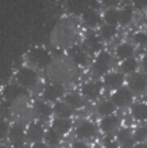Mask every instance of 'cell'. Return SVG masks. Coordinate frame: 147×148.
<instances>
[{
    "label": "cell",
    "mask_w": 147,
    "mask_h": 148,
    "mask_svg": "<svg viewBox=\"0 0 147 148\" xmlns=\"http://www.w3.org/2000/svg\"><path fill=\"white\" fill-rule=\"evenodd\" d=\"M137 67H138V63H137V61H135L134 58H128V59H125V61H123V63H121V71L123 72H125V73H132V72H134L135 70H137Z\"/></svg>",
    "instance_id": "29"
},
{
    "label": "cell",
    "mask_w": 147,
    "mask_h": 148,
    "mask_svg": "<svg viewBox=\"0 0 147 148\" xmlns=\"http://www.w3.org/2000/svg\"><path fill=\"white\" fill-rule=\"evenodd\" d=\"M133 138H134V142H142V140H146L147 139V126H141V127H137L133 134Z\"/></svg>",
    "instance_id": "30"
},
{
    "label": "cell",
    "mask_w": 147,
    "mask_h": 148,
    "mask_svg": "<svg viewBox=\"0 0 147 148\" xmlns=\"http://www.w3.org/2000/svg\"><path fill=\"white\" fill-rule=\"evenodd\" d=\"M53 112L58 116V119H70L72 116V108L65 102H56Z\"/></svg>",
    "instance_id": "18"
},
{
    "label": "cell",
    "mask_w": 147,
    "mask_h": 148,
    "mask_svg": "<svg viewBox=\"0 0 147 148\" xmlns=\"http://www.w3.org/2000/svg\"><path fill=\"white\" fill-rule=\"evenodd\" d=\"M132 18H133V9L131 5H126L120 10V21H119V23L128 25L132 21Z\"/></svg>",
    "instance_id": "28"
},
{
    "label": "cell",
    "mask_w": 147,
    "mask_h": 148,
    "mask_svg": "<svg viewBox=\"0 0 147 148\" xmlns=\"http://www.w3.org/2000/svg\"><path fill=\"white\" fill-rule=\"evenodd\" d=\"M111 54L107 52H100L95 58L94 63H93V72L98 76L106 75L107 71H109V67L111 64Z\"/></svg>",
    "instance_id": "4"
},
{
    "label": "cell",
    "mask_w": 147,
    "mask_h": 148,
    "mask_svg": "<svg viewBox=\"0 0 147 148\" xmlns=\"http://www.w3.org/2000/svg\"><path fill=\"white\" fill-rule=\"evenodd\" d=\"M0 148H7L5 146H3V144H0Z\"/></svg>",
    "instance_id": "40"
},
{
    "label": "cell",
    "mask_w": 147,
    "mask_h": 148,
    "mask_svg": "<svg viewBox=\"0 0 147 148\" xmlns=\"http://www.w3.org/2000/svg\"><path fill=\"white\" fill-rule=\"evenodd\" d=\"M115 108H116L115 107V104L112 103V102H110V101H103L97 106L98 113L104 116V117H106V116L112 115V113L115 112Z\"/></svg>",
    "instance_id": "26"
},
{
    "label": "cell",
    "mask_w": 147,
    "mask_h": 148,
    "mask_svg": "<svg viewBox=\"0 0 147 148\" xmlns=\"http://www.w3.org/2000/svg\"><path fill=\"white\" fill-rule=\"evenodd\" d=\"M134 7H135V9H138V10L145 9L147 7V0H138V1H134Z\"/></svg>",
    "instance_id": "35"
},
{
    "label": "cell",
    "mask_w": 147,
    "mask_h": 148,
    "mask_svg": "<svg viewBox=\"0 0 147 148\" xmlns=\"http://www.w3.org/2000/svg\"><path fill=\"white\" fill-rule=\"evenodd\" d=\"M132 116L134 120L145 121L147 120V104L146 103H135L132 107Z\"/></svg>",
    "instance_id": "21"
},
{
    "label": "cell",
    "mask_w": 147,
    "mask_h": 148,
    "mask_svg": "<svg viewBox=\"0 0 147 148\" xmlns=\"http://www.w3.org/2000/svg\"><path fill=\"white\" fill-rule=\"evenodd\" d=\"M81 17H83V21L87 26L89 27H94L100 23L101 18H100V14L95 12L94 9L92 8H87L83 13H81Z\"/></svg>",
    "instance_id": "15"
},
{
    "label": "cell",
    "mask_w": 147,
    "mask_h": 148,
    "mask_svg": "<svg viewBox=\"0 0 147 148\" xmlns=\"http://www.w3.org/2000/svg\"><path fill=\"white\" fill-rule=\"evenodd\" d=\"M63 95V88L58 84H50L44 88L43 99L45 102H57Z\"/></svg>",
    "instance_id": "8"
},
{
    "label": "cell",
    "mask_w": 147,
    "mask_h": 148,
    "mask_svg": "<svg viewBox=\"0 0 147 148\" xmlns=\"http://www.w3.org/2000/svg\"><path fill=\"white\" fill-rule=\"evenodd\" d=\"M97 132V127L93 122L90 121H83L76 127V136L80 139H89Z\"/></svg>",
    "instance_id": "11"
},
{
    "label": "cell",
    "mask_w": 147,
    "mask_h": 148,
    "mask_svg": "<svg viewBox=\"0 0 147 148\" xmlns=\"http://www.w3.org/2000/svg\"><path fill=\"white\" fill-rule=\"evenodd\" d=\"M44 139H45L48 146H50V147H57L58 144L61 143V135H59L56 130H53L52 127L45 132Z\"/></svg>",
    "instance_id": "23"
},
{
    "label": "cell",
    "mask_w": 147,
    "mask_h": 148,
    "mask_svg": "<svg viewBox=\"0 0 147 148\" xmlns=\"http://www.w3.org/2000/svg\"><path fill=\"white\" fill-rule=\"evenodd\" d=\"M71 121L69 119H56L54 121L52 122V129L56 130L59 135H65L71 130Z\"/></svg>",
    "instance_id": "16"
},
{
    "label": "cell",
    "mask_w": 147,
    "mask_h": 148,
    "mask_svg": "<svg viewBox=\"0 0 147 148\" xmlns=\"http://www.w3.org/2000/svg\"><path fill=\"white\" fill-rule=\"evenodd\" d=\"M72 148H89V146H87V144L81 140H75L72 143Z\"/></svg>",
    "instance_id": "36"
},
{
    "label": "cell",
    "mask_w": 147,
    "mask_h": 148,
    "mask_svg": "<svg viewBox=\"0 0 147 148\" xmlns=\"http://www.w3.org/2000/svg\"><path fill=\"white\" fill-rule=\"evenodd\" d=\"M104 21L107 22V25H111V26H115L116 23H119L120 21V10L115 9V8H111V9H107L104 12Z\"/></svg>",
    "instance_id": "25"
},
{
    "label": "cell",
    "mask_w": 147,
    "mask_h": 148,
    "mask_svg": "<svg viewBox=\"0 0 147 148\" xmlns=\"http://www.w3.org/2000/svg\"><path fill=\"white\" fill-rule=\"evenodd\" d=\"M3 95H4V98L7 99V101L14 102V101H18V99H22V98H25V97H27V90L23 89L22 86H19V85L12 84L5 88L4 92H3Z\"/></svg>",
    "instance_id": "7"
},
{
    "label": "cell",
    "mask_w": 147,
    "mask_h": 148,
    "mask_svg": "<svg viewBox=\"0 0 147 148\" xmlns=\"http://www.w3.org/2000/svg\"><path fill=\"white\" fill-rule=\"evenodd\" d=\"M103 144H104V148H117V142L111 135H107L103 139Z\"/></svg>",
    "instance_id": "33"
},
{
    "label": "cell",
    "mask_w": 147,
    "mask_h": 148,
    "mask_svg": "<svg viewBox=\"0 0 147 148\" xmlns=\"http://www.w3.org/2000/svg\"><path fill=\"white\" fill-rule=\"evenodd\" d=\"M120 125V119L117 116H114V115H110V116H106L101 120V124H100V127L103 133H111L112 130L117 129V126Z\"/></svg>",
    "instance_id": "14"
},
{
    "label": "cell",
    "mask_w": 147,
    "mask_h": 148,
    "mask_svg": "<svg viewBox=\"0 0 147 148\" xmlns=\"http://www.w3.org/2000/svg\"><path fill=\"white\" fill-rule=\"evenodd\" d=\"M16 77H17V81H18V85L22 86L23 89H31V88L36 86L39 80V76L36 73V71L30 67L19 68Z\"/></svg>",
    "instance_id": "1"
},
{
    "label": "cell",
    "mask_w": 147,
    "mask_h": 148,
    "mask_svg": "<svg viewBox=\"0 0 147 148\" xmlns=\"http://www.w3.org/2000/svg\"><path fill=\"white\" fill-rule=\"evenodd\" d=\"M134 41L139 45H146L147 44V34L145 32H138L134 35Z\"/></svg>",
    "instance_id": "34"
},
{
    "label": "cell",
    "mask_w": 147,
    "mask_h": 148,
    "mask_svg": "<svg viewBox=\"0 0 147 148\" xmlns=\"http://www.w3.org/2000/svg\"><path fill=\"white\" fill-rule=\"evenodd\" d=\"M9 133V124L3 116H0V140L5 139Z\"/></svg>",
    "instance_id": "31"
},
{
    "label": "cell",
    "mask_w": 147,
    "mask_h": 148,
    "mask_svg": "<svg viewBox=\"0 0 147 148\" xmlns=\"http://www.w3.org/2000/svg\"><path fill=\"white\" fill-rule=\"evenodd\" d=\"M102 92V84L101 82H95V81H90V82H87L81 86V93H83L84 97L87 98H90V99H95L98 98Z\"/></svg>",
    "instance_id": "12"
},
{
    "label": "cell",
    "mask_w": 147,
    "mask_h": 148,
    "mask_svg": "<svg viewBox=\"0 0 147 148\" xmlns=\"http://www.w3.org/2000/svg\"><path fill=\"white\" fill-rule=\"evenodd\" d=\"M7 138L9 139L10 144L14 148H22L26 142V130L21 125L16 124L9 127V133H8Z\"/></svg>",
    "instance_id": "3"
},
{
    "label": "cell",
    "mask_w": 147,
    "mask_h": 148,
    "mask_svg": "<svg viewBox=\"0 0 147 148\" xmlns=\"http://www.w3.org/2000/svg\"><path fill=\"white\" fill-rule=\"evenodd\" d=\"M65 103L69 104L72 110L74 108H80L83 106V99L76 93H70V94H66V97H65Z\"/></svg>",
    "instance_id": "27"
},
{
    "label": "cell",
    "mask_w": 147,
    "mask_h": 148,
    "mask_svg": "<svg viewBox=\"0 0 147 148\" xmlns=\"http://www.w3.org/2000/svg\"><path fill=\"white\" fill-rule=\"evenodd\" d=\"M34 110L41 119H48L53 113V107H50V104L45 101H36L34 104Z\"/></svg>",
    "instance_id": "17"
},
{
    "label": "cell",
    "mask_w": 147,
    "mask_h": 148,
    "mask_svg": "<svg viewBox=\"0 0 147 148\" xmlns=\"http://www.w3.org/2000/svg\"><path fill=\"white\" fill-rule=\"evenodd\" d=\"M102 40L100 36H97L95 34H89L87 35L85 40H84V52H89V53H97L101 52L102 49Z\"/></svg>",
    "instance_id": "9"
},
{
    "label": "cell",
    "mask_w": 147,
    "mask_h": 148,
    "mask_svg": "<svg viewBox=\"0 0 147 148\" xmlns=\"http://www.w3.org/2000/svg\"><path fill=\"white\" fill-rule=\"evenodd\" d=\"M32 148H48V144L44 142H38V143H34Z\"/></svg>",
    "instance_id": "37"
},
{
    "label": "cell",
    "mask_w": 147,
    "mask_h": 148,
    "mask_svg": "<svg viewBox=\"0 0 147 148\" xmlns=\"http://www.w3.org/2000/svg\"><path fill=\"white\" fill-rule=\"evenodd\" d=\"M129 89L135 93H142L145 89H147V75L134 73L129 79Z\"/></svg>",
    "instance_id": "10"
},
{
    "label": "cell",
    "mask_w": 147,
    "mask_h": 148,
    "mask_svg": "<svg viewBox=\"0 0 147 148\" xmlns=\"http://www.w3.org/2000/svg\"><path fill=\"white\" fill-rule=\"evenodd\" d=\"M135 148H147V143H141V144H138Z\"/></svg>",
    "instance_id": "39"
},
{
    "label": "cell",
    "mask_w": 147,
    "mask_h": 148,
    "mask_svg": "<svg viewBox=\"0 0 147 148\" xmlns=\"http://www.w3.org/2000/svg\"><path fill=\"white\" fill-rule=\"evenodd\" d=\"M69 56H70L71 61H72L75 64H79V66H84V64L87 63V53L84 52L83 48L78 47V45H74V47L70 48Z\"/></svg>",
    "instance_id": "13"
},
{
    "label": "cell",
    "mask_w": 147,
    "mask_h": 148,
    "mask_svg": "<svg viewBox=\"0 0 147 148\" xmlns=\"http://www.w3.org/2000/svg\"><path fill=\"white\" fill-rule=\"evenodd\" d=\"M44 135H45L44 127L39 122H31L26 129V139H29L32 143L41 142L44 139Z\"/></svg>",
    "instance_id": "6"
},
{
    "label": "cell",
    "mask_w": 147,
    "mask_h": 148,
    "mask_svg": "<svg viewBox=\"0 0 147 148\" xmlns=\"http://www.w3.org/2000/svg\"><path fill=\"white\" fill-rule=\"evenodd\" d=\"M117 34V28L115 26H111V25H104V26L101 27L100 30V38L101 40H111L115 35Z\"/></svg>",
    "instance_id": "24"
},
{
    "label": "cell",
    "mask_w": 147,
    "mask_h": 148,
    "mask_svg": "<svg viewBox=\"0 0 147 148\" xmlns=\"http://www.w3.org/2000/svg\"><path fill=\"white\" fill-rule=\"evenodd\" d=\"M133 53H134V48H133L131 44H128V42L120 44L116 49V57L119 59H123V61H125V59H128V58H132Z\"/></svg>",
    "instance_id": "22"
},
{
    "label": "cell",
    "mask_w": 147,
    "mask_h": 148,
    "mask_svg": "<svg viewBox=\"0 0 147 148\" xmlns=\"http://www.w3.org/2000/svg\"><path fill=\"white\" fill-rule=\"evenodd\" d=\"M142 66H143V68L147 71V54L145 57H143V59H142Z\"/></svg>",
    "instance_id": "38"
},
{
    "label": "cell",
    "mask_w": 147,
    "mask_h": 148,
    "mask_svg": "<svg viewBox=\"0 0 147 148\" xmlns=\"http://www.w3.org/2000/svg\"><path fill=\"white\" fill-rule=\"evenodd\" d=\"M69 5H70V9H71L74 13H83L84 10L87 9V8L84 7V5H85L84 1H71Z\"/></svg>",
    "instance_id": "32"
},
{
    "label": "cell",
    "mask_w": 147,
    "mask_h": 148,
    "mask_svg": "<svg viewBox=\"0 0 147 148\" xmlns=\"http://www.w3.org/2000/svg\"><path fill=\"white\" fill-rule=\"evenodd\" d=\"M117 142L121 144L124 148H132L134 146V138L133 134L128 129H121L117 132Z\"/></svg>",
    "instance_id": "19"
},
{
    "label": "cell",
    "mask_w": 147,
    "mask_h": 148,
    "mask_svg": "<svg viewBox=\"0 0 147 148\" xmlns=\"http://www.w3.org/2000/svg\"><path fill=\"white\" fill-rule=\"evenodd\" d=\"M112 103L115 104V107H125L128 106L133 99L132 90L128 88H119L116 92L112 94Z\"/></svg>",
    "instance_id": "5"
},
{
    "label": "cell",
    "mask_w": 147,
    "mask_h": 148,
    "mask_svg": "<svg viewBox=\"0 0 147 148\" xmlns=\"http://www.w3.org/2000/svg\"><path fill=\"white\" fill-rule=\"evenodd\" d=\"M104 84L111 88H120L124 82V76L117 72H110L104 75Z\"/></svg>",
    "instance_id": "20"
},
{
    "label": "cell",
    "mask_w": 147,
    "mask_h": 148,
    "mask_svg": "<svg viewBox=\"0 0 147 148\" xmlns=\"http://www.w3.org/2000/svg\"><path fill=\"white\" fill-rule=\"evenodd\" d=\"M27 59L31 64L36 67H47L48 64L52 62V56L48 50L43 49V48H35L29 53Z\"/></svg>",
    "instance_id": "2"
}]
</instances>
